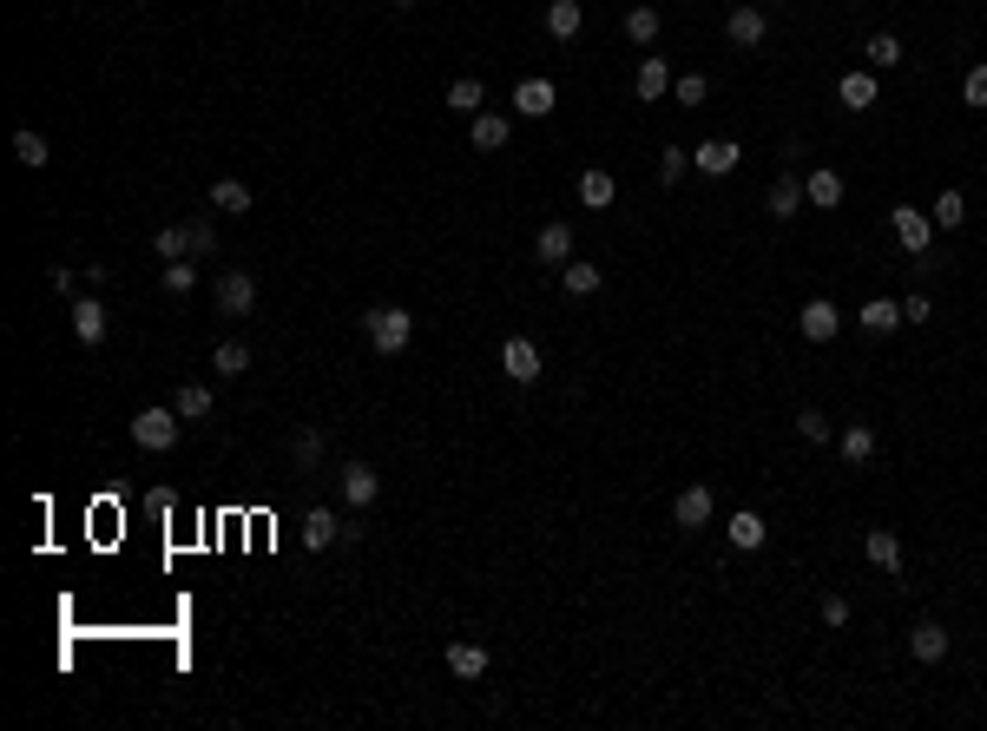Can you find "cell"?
Instances as JSON below:
<instances>
[{
  "mask_svg": "<svg viewBox=\"0 0 987 731\" xmlns=\"http://www.w3.org/2000/svg\"><path fill=\"white\" fill-rule=\"evenodd\" d=\"M211 402H218V396H211L204 382H185V389H178V396H172V409L185 415V422H204V415H211Z\"/></svg>",
  "mask_w": 987,
  "mask_h": 731,
  "instance_id": "cell-28",
  "label": "cell"
},
{
  "mask_svg": "<svg viewBox=\"0 0 987 731\" xmlns=\"http://www.w3.org/2000/svg\"><path fill=\"white\" fill-rule=\"evenodd\" d=\"M889 224H895V244H902L909 257H922L928 238H935V218H928V211H915V205H895Z\"/></svg>",
  "mask_w": 987,
  "mask_h": 731,
  "instance_id": "cell-3",
  "label": "cell"
},
{
  "mask_svg": "<svg viewBox=\"0 0 987 731\" xmlns=\"http://www.w3.org/2000/svg\"><path fill=\"white\" fill-rule=\"evenodd\" d=\"M909 652L915 659H922V666H941V659H948V626H935V620H922L909 633Z\"/></svg>",
  "mask_w": 987,
  "mask_h": 731,
  "instance_id": "cell-14",
  "label": "cell"
},
{
  "mask_svg": "<svg viewBox=\"0 0 987 731\" xmlns=\"http://www.w3.org/2000/svg\"><path fill=\"white\" fill-rule=\"evenodd\" d=\"M152 251L165 257V264H178V257H191V238H185V224H165V231L152 238Z\"/></svg>",
  "mask_w": 987,
  "mask_h": 731,
  "instance_id": "cell-37",
  "label": "cell"
},
{
  "mask_svg": "<svg viewBox=\"0 0 987 731\" xmlns=\"http://www.w3.org/2000/svg\"><path fill=\"white\" fill-rule=\"evenodd\" d=\"M685 172H698V165H691V152H685V145H665V152H658V185H678Z\"/></svg>",
  "mask_w": 987,
  "mask_h": 731,
  "instance_id": "cell-34",
  "label": "cell"
},
{
  "mask_svg": "<svg viewBox=\"0 0 987 731\" xmlns=\"http://www.w3.org/2000/svg\"><path fill=\"white\" fill-rule=\"evenodd\" d=\"M737 159H744V152H737V139H705L698 152H691V165H698L705 178H731Z\"/></svg>",
  "mask_w": 987,
  "mask_h": 731,
  "instance_id": "cell-6",
  "label": "cell"
},
{
  "mask_svg": "<svg viewBox=\"0 0 987 731\" xmlns=\"http://www.w3.org/2000/svg\"><path fill=\"white\" fill-rule=\"evenodd\" d=\"M211 297H218L224 317H251V310H257V277H251V271H224Z\"/></svg>",
  "mask_w": 987,
  "mask_h": 731,
  "instance_id": "cell-4",
  "label": "cell"
},
{
  "mask_svg": "<svg viewBox=\"0 0 987 731\" xmlns=\"http://www.w3.org/2000/svg\"><path fill=\"white\" fill-rule=\"evenodd\" d=\"M395 7H415V0H395Z\"/></svg>",
  "mask_w": 987,
  "mask_h": 731,
  "instance_id": "cell-48",
  "label": "cell"
},
{
  "mask_svg": "<svg viewBox=\"0 0 987 731\" xmlns=\"http://www.w3.org/2000/svg\"><path fill=\"white\" fill-rule=\"evenodd\" d=\"M626 40H632V47H652V40H658V7H632V14H626Z\"/></svg>",
  "mask_w": 987,
  "mask_h": 731,
  "instance_id": "cell-33",
  "label": "cell"
},
{
  "mask_svg": "<svg viewBox=\"0 0 987 731\" xmlns=\"http://www.w3.org/2000/svg\"><path fill=\"white\" fill-rule=\"evenodd\" d=\"M290 455H297V468H303V475H310L316 461H323V435H316V429H303L297 442H290Z\"/></svg>",
  "mask_w": 987,
  "mask_h": 731,
  "instance_id": "cell-40",
  "label": "cell"
},
{
  "mask_svg": "<svg viewBox=\"0 0 987 731\" xmlns=\"http://www.w3.org/2000/svg\"><path fill=\"white\" fill-rule=\"evenodd\" d=\"M672 93H678V106H705V93H711V86H705V73H685V80H678Z\"/></svg>",
  "mask_w": 987,
  "mask_h": 731,
  "instance_id": "cell-43",
  "label": "cell"
},
{
  "mask_svg": "<svg viewBox=\"0 0 987 731\" xmlns=\"http://www.w3.org/2000/svg\"><path fill=\"white\" fill-rule=\"evenodd\" d=\"M448 106H455V112H468V119H474V112H481V106H487V86H481V80H474V73H461V80H455V86H448Z\"/></svg>",
  "mask_w": 987,
  "mask_h": 731,
  "instance_id": "cell-29",
  "label": "cell"
},
{
  "mask_svg": "<svg viewBox=\"0 0 987 731\" xmlns=\"http://www.w3.org/2000/svg\"><path fill=\"white\" fill-rule=\"evenodd\" d=\"M185 238H191V257H218V231H211L204 218H191V224H185Z\"/></svg>",
  "mask_w": 987,
  "mask_h": 731,
  "instance_id": "cell-41",
  "label": "cell"
},
{
  "mask_svg": "<svg viewBox=\"0 0 987 731\" xmlns=\"http://www.w3.org/2000/svg\"><path fill=\"white\" fill-rule=\"evenodd\" d=\"M362 330H369L376 356H402V350H408V336H415V317H408L402 303H376V310L362 317Z\"/></svg>",
  "mask_w": 987,
  "mask_h": 731,
  "instance_id": "cell-1",
  "label": "cell"
},
{
  "mask_svg": "<svg viewBox=\"0 0 987 731\" xmlns=\"http://www.w3.org/2000/svg\"><path fill=\"white\" fill-rule=\"evenodd\" d=\"M514 112H520V119H547V112H553V80H520Z\"/></svg>",
  "mask_w": 987,
  "mask_h": 731,
  "instance_id": "cell-21",
  "label": "cell"
},
{
  "mask_svg": "<svg viewBox=\"0 0 987 731\" xmlns=\"http://www.w3.org/2000/svg\"><path fill=\"white\" fill-rule=\"evenodd\" d=\"M843 461H849V468L876 461V429H869V422H849V429H843Z\"/></svg>",
  "mask_w": 987,
  "mask_h": 731,
  "instance_id": "cell-26",
  "label": "cell"
},
{
  "mask_svg": "<svg viewBox=\"0 0 987 731\" xmlns=\"http://www.w3.org/2000/svg\"><path fill=\"white\" fill-rule=\"evenodd\" d=\"M797 330L810 336V343H836V330H843V310H836L830 297H810L797 310Z\"/></svg>",
  "mask_w": 987,
  "mask_h": 731,
  "instance_id": "cell-5",
  "label": "cell"
},
{
  "mask_svg": "<svg viewBox=\"0 0 987 731\" xmlns=\"http://www.w3.org/2000/svg\"><path fill=\"white\" fill-rule=\"evenodd\" d=\"M533 257H540V264H566V257H573V224H566V218L540 224V238H533Z\"/></svg>",
  "mask_w": 987,
  "mask_h": 731,
  "instance_id": "cell-9",
  "label": "cell"
},
{
  "mask_svg": "<svg viewBox=\"0 0 987 731\" xmlns=\"http://www.w3.org/2000/svg\"><path fill=\"white\" fill-rule=\"evenodd\" d=\"M876 93H882L876 73H843V80H836V99H843L849 112H869V106H876Z\"/></svg>",
  "mask_w": 987,
  "mask_h": 731,
  "instance_id": "cell-20",
  "label": "cell"
},
{
  "mask_svg": "<svg viewBox=\"0 0 987 731\" xmlns=\"http://www.w3.org/2000/svg\"><path fill=\"white\" fill-rule=\"evenodd\" d=\"M343 534H349V527L336 521V508H310V514H303V547H310V554H323V547L343 541Z\"/></svg>",
  "mask_w": 987,
  "mask_h": 731,
  "instance_id": "cell-10",
  "label": "cell"
},
{
  "mask_svg": "<svg viewBox=\"0 0 987 731\" xmlns=\"http://www.w3.org/2000/svg\"><path fill=\"white\" fill-rule=\"evenodd\" d=\"M53 290H60V297H73V290H79V271H73V264H53Z\"/></svg>",
  "mask_w": 987,
  "mask_h": 731,
  "instance_id": "cell-47",
  "label": "cell"
},
{
  "mask_svg": "<svg viewBox=\"0 0 987 731\" xmlns=\"http://www.w3.org/2000/svg\"><path fill=\"white\" fill-rule=\"evenodd\" d=\"M862 554L876 560L882 573H902V541H895L889 527H869V534H862Z\"/></svg>",
  "mask_w": 987,
  "mask_h": 731,
  "instance_id": "cell-18",
  "label": "cell"
},
{
  "mask_svg": "<svg viewBox=\"0 0 987 731\" xmlns=\"http://www.w3.org/2000/svg\"><path fill=\"white\" fill-rule=\"evenodd\" d=\"M672 521L685 527V534H698V527L711 521V488H685V494L672 501Z\"/></svg>",
  "mask_w": 987,
  "mask_h": 731,
  "instance_id": "cell-13",
  "label": "cell"
},
{
  "mask_svg": "<svg viewBox=\"0 0 987 731\" xmlns=\"http://www.w3.org/2000/svg\"><path fill=\"white\" fill-rule=\"evenodd\" d=\"M73 336L79 343H106V303L99 297H73Z\"/></svg>",
  "mask_w": 987,
  "mask_h": 731,
  "instance_id": "cell-11",
  "label": "cell"
},
{
  "mask_svg": "<svg viewBox=\"0 0 987 731\" xmlns=\"http://www.w3.org/2000/svg\"><path fill=\"white\" fill-rule=\"evenodd\" d=\"M797 435H803L810 448H823V442H830V415H823V409H803V415H797Z\"/></svg>",
  "mask_w": 987,
  "mask_h": 731,
  "instance_id": "cell-39",
  "label": "cell"
},
{
  "mask_svg": "<svg viewBox=\"0 0 987 731\" xmlns=\"http://www.w3.org/2000/svg\"><path fill=\"white\" fill-rule=\"evenodd\" d=\"M560 277H566V297H599V264H573L566 257Z\"/></svg>",
  "mask_w": 987,
  "mask_h": 731,
  "instance_id": "cell-31",
  "label": "cell"
},
{
  "mask_svg": "<svg viewBox=\"0 0 987 731\" xmlns=\"http://www.w3.org/2000/svg\"><path fill=\"white\" fill-rule=\"evenodd\" d=\"M902 323H935V303H928L922 290H909V297H902Z\"/></svg>",
  "mask_w": 987,
  "mask_h": 731,
  "instance_id": "cell-44",
  "label": "cell"
},
{
  "mask_svg": "<svg viewBox=\"0 0 987 731\" xmlns=\"http://www.w3.org/2000/svg\"><path fill=\"white\" fill-rule=\"evenodd\" d=\"M14 159L27 165V172H40V165H47V139H40V132H27V126H20V132H14Z\"/></svg>",
  "mask_w": 987,
  "mask_h": 731,
  "instance_id": "cell-35",
  "label": "cell"
},
{
  "mask_svg": "<svg viewBox=\"0 0 987 731\" xmlns=\"http://www.w3.org/2000/svg\"><path fill=\"white\" fill-rule=\"evenodd\" d=\"M856 323H862L869 336H895V330H902V303H889V297H869V303L856 310Z\"/></svg>",
  "mask_w": 987,
  "mask_h": 731,
  "instance_id": "cell-12",
  "label": "cell"
},
{
  "mask_svg": "<svg viewBox=\"0 0 987 731\" xmlns=\"http://www.w3.org/2000/svg\"><path fill=\"white\" fill-rule=\"evenodd\" d=\"M803 198H810L816 211H836V205H843V178H836L830 165H823V172H810V178H803Z\"/></svg>",
  "mask_w": 987,
  "mask_h": 731,
  "instance_id": "cell-22",
  "label": "cell"
},
{
  "mask_svg": "<svg viewBox=\"0 0 987 731\" xmlns=\"http://www.w3.org/2000/svg\"><path fill=\"white\" fill-rule=\"evenodd\" d=\"M211 205H218V211H251V185H237V178H218V185H211Z\"/></svg>",
  "mask_w": 987,
  "mask_h": 731,
  "instance_id": "cell-36",
  "label": "cell"
},
{
  "mask_svg": "<svg viewBox=\"0 0 987 731\" xmlns=\"http://www.w3.org/2000/svg\"><path fill=\"white\" fill-rule=\"evenodd\" d=\"M823 626H849V600L843 593H823Z\"/></svg>",
  "mask_w": 987,
  "mask_h": 731,
  "instance_id": "cell-46",
  "label": "cell"
},
{
  "mask_svg": "<svg viewBox=\"0 0 987 731\" xmlns=\"http://www.w3.org/2000/svg\"><path fill=\"white\" fill-rule=\"evenodd\" d=\"M724 33H731V47H757V40H764V7H731V14H724Z\"/></svg>",
  "mask_w": 987,
  "mask_h": 731,
  "instance_id": "cell-15",
  "label": "cell"
},
{
  "mask_svg": "<svg viewBox=\"0 0 987 731\" xmlns=\"http://www.w3.org/2000/svg\"><path fill=\"white\" fill-rule=\"evenodd\" d=\"M961 99H968V106H987V66H974L968 80H961Z\"/></svg>",
  "mask_w": 987,
  "mask_h": 731,
  "instance_id": "cell-45",
  "label": "cell"
},
{
  "mask_svg": "<svg viewBox=\"0 0 987 731\" xmlns=\"http://www.w3.org/2000/svg\"><path fill=\"white\" fill-rule=\"evenodd\" d=\"M803 205H810V198H803V178L797 172H784L777 185H770V211H777V218H797Z\"/></svg>",
  "mask_w": 987,
  "mask_h": 731,
  "instance_id": "cell-25",
  "label": "cell"
},
{
  "mask_svg": "<svg viewBox=\"0 0 987 731\" xmlns=\"http://www.w3.org/2000/svg\"><path fill=\"white\" fill-rule=\"evenodd\" d=\"M501 369L514 382H540V350H533L527 336H507V343H501Z\"/></svg>",
  "mask_w": 987,
  "mask_h": 731,
  "instance_id": "cell-7",
  "label": "cell"
},
{
  "mask_svg": "<svg viewBox=\"0 0 987 731\" xmlns=\"http://www.w3.org/2000/svg\"><path fill=\"white\" fill-rule=\"evenodd\" d=\"M165 290H172V297H191V290H198V271H191L185 257H178V264H165Z\"/></svg>",
  "mask_w": 987,
  "mask_h": 731,
  "instance_id": "cell-42",
  "label": "cell"
},
{
  "mask_svg": "<svg viewBox=\"0 0 987 731\" xmlns=\"http://www.w3.org/2000/svg\"><path fill=\"white\" fill-rule=\"evenodd\" d=\"M376 494H382V475L369 468V461H349V468H343V501H349V508H369Z\"/></svg>",
  "mask_w": 987,
  "mask_h": 731,
  "instance_id": "cell-8",
  "label": "cell"
},
{
  "mask_svg": "<svg viewBox=\"0 0 987 731\" xmlns=\"http://www.w3.org/2000/svg\"><path fill=\"white\" fill-rule=\"evenodd\" d=\"M632 93H639V99H665V93H672V66L658 60V53H652V60H639V73H632Z\"/></svg>",
  "mask_w": 987,
  "mask_h": 731,
  "instance_id": "cell-19",
  "label": "cell"
},
{
  "mask_svg": "<svg viewBox=\"0 0 987 731\" xmlns=\"http://www.w3.org/2000/svg\"><path fill=\"white\" fill-rule=\"evenodd\" d=\"M724 534H731V547H744V554H757V547H764V514H751V508H737L731 521H724Z\"/></svg>",
  "mask_w": 987,
  "mask_h": 731,
  "instance_id": "cell-17",
  "label": "cell"
},
{
  "mask_svg": "<svg viewBox=\"0 0 987 731\" xmlns=\"http://www.w3.org/2000/svg\"><path fill=\"white\" fill-rule=\"evenodd\" d=\"M448 672H455V679H481V672H487V646L455 639V646H448Z\"/></svg>",
  "mask_w": 987,
  "mask_h": 731,
  "instance_id": "cell-23",
  "label": "cell"
},
{
  "mask_svg": "<svg viewBox=\"0 0 987 731\" xmlns=\"http://www.w3.org/2000/svg\"><path fill=\"white\" fill-rule=\"evenodd\" d=\"M612 198H619V185H612V172H580V205H593V211H606Z\"/></svg>",
  "mask_w": 987,
  "mask_h": 731,
  "instance_id": "cell-27",
  "label": "cell"
},
{
  "mask_svg": "<svg viewBox=\"0 0 987 731\" xmlns=\"http://www.w3.org/2000/svg\"><path fill=\"white\" fill-rule=\"evenodd\" d=\"M862 53H869V66H876V73H889V66H902V60H909L895 33H869V47H862Z\"/></svg>",
  "mask_w": 987,
  "mask_h": 731,
  "instance_id": "cell-30",
  "label": "cell"
},
{
  "mask_svg": "<svg viewBox=\"0 0 987 731\" xmlns=\"http://www.w3.org/2000/svg\"><path fill=\"white\" fill-rule=\"evenodd\" d=\"M961 218H968V198H961V191H941V198H935V224H941V231H955Z\"/></svg>",
  "mask_w": 987,
  "mask_h": 731,
  "instance_id": "cell-38",
  "label": "cell"
},
{
  "mask_svg": "<svg viewBox=\"0 0 987 731\" xmlns=\"http://www.w3.org/2000/svg\"><path fill=\"white\" fill-rule=\"evenodd\" d=\"M178 422H185L178 409H139L132 415V442L152 448V455H172L178 448Z\"/></svg>",
  "mask_w": 987,
  "mask_h": 731,
  "instance_id": "cell-2",
  "label": "cell"
},
{
  "mask_svg": "<svg viewBox=\"0 0 987 731\" xmlns=\"http://www.w3.org/2000/svg\"><path fill=\"white\" fill-rule=\"evenodd\" d=\"M468 139H474V152H501V145H507V119H501V112H474Z\"/></svg>",
  "mask_w": 987,
  "mask_h": 731,
  "instance_id": "cell-24",
  "label": "cell"
},
{
  "mask_svg": "<svg viewBox=\"0 0 987 731\" xmlns=\"http://www.w3.org/2000/svg\"><path fill=\"white\" fill-rule=\"evenodd\" d=\"M580 27H586L580 0H547V33L553 40H580Z\"/></svg>",
  "mask_w": 987,
  "mask_h": 731,
  "instance_id": "cell-16",
  "label": "cell"
},
{
  "mask_svg": "<svg viewBox=\"0 0 987 731\" xmlns=\"http://www.w3.org/2000/svg\"><path fill=\"white\" fill-rule=\"evenodd\" d=\"M211 369H218V376H244V369H251V343H218V350H211Z\"/></svg>",
  "mask_w": 987,
  "mask_h": 731,
  "instance_id": "cell-32",
  "label": "cell"
}]
</instances>
